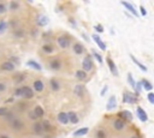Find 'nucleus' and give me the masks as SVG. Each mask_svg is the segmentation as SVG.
<instances>
[{
	"label": "nucleus",
	"instance_id": "obj_10",
	"mask_svg": "<svg viewBox=\"0 0 154 138\" xmlns=\"http://www.w3.org/2000/svg\"><path fill=\"white\" fill-rule=\"evenodd\" d=\"M74 94L77 97H79V99H82V97L84 96V94H86V87L83 84H77V85H75Z\"/></svg>",
	"mask_w": 154,
	"mask_h": 138
},
{
	"label": "nucleus",
	"instance_id": "obj_3",
	"mask_svg": "<svg viewBox=\"0 0 154 138\" xmlns=\"http://www.w3.org/2000/svg\"><path fill=\"white\" fill-rule=\"evenodd\" d=\"M139 100V96L136 94H133L130 91H124L123 94V102L124 103H130V104H135Z\"/></svg>",
	"mask_w": 154,
	"mask_h": 138
},
{
	"label": "nucleus",
	"instance_id": "obj_16",
	"mask_svg": "<svg viewBox=\"0 0 154 138\" xmlns=\"http://www.w3.org/2000/svg\"><path fill=\"white\" fill-rule=\"evenodd\" d=\"M57 119H58L59 124H61V125H68V124H69L68 113H65V112H60L59 114L57 115Z\"/></svg>",
	"mask_w": 154,
	"mask_h": 138
},
{
	"label": "nucleus",
	"instance_id": "obj_12",
	"mask_svg": "<svg viewBox=\"0 0 154 138\" xmlns=\"http://www.w3.org/2000/svg\"><path fill=\"white\" fill-rule=\"evenodd\" d=\"M136 113H137V118L140 119V121H142V123H146V121H148V115L147 113L144 112V109L142 107H137L136 108Z\"/></svg>",
	"mask_w": 154,
	"mask_h": 138
},
{
	"label": "nucleus",
	"instance_id": "obj_45",
	"mask_svg": "<svg viewBox=\"0 0 154 138\" xmlns=\"http://www.w3.org/2000/svg\"><path fill=\"white\" fill-rule=\"evenodd\" d=\"M94 29L98 32H104V28H102L101 24H96V25H94Z\"/></svg>",
	"mask_w": 154,
	"mask_h": 138
},
{
	"label": "nucleus",
	"instance_id": "obj_29",
	"mask_svg": "<svg viewBox=\"0 0 154 138\" xmlns=\"http://www.w3.org/2000/svg\"><path fill=\"white\" fill-rule=\"evenodd\" d=\"M33 112L35 113V115H36L37 118H42V117L45 115V111H44V108H42L41 106H36V107L34 108Z\"/></svg>",
	"mask_w": 154,
	"mask_h": 138
},
{
	"label": "nucleus",
	"instance_id": "obj_36",
	"mask_svg": "<svg viewBox=\"0 0 154 138\" xmlns=\"http://www.w3.org/2000/svg\"><path fill=\"white\" fill-rule=\"evenodd\" d=\"M128 83L130 84V87L135 90V85H136V82L134 80V78H133V76H131V73H128Z\"/></svg>",
	"mask_w": 154,
	"mask_h": 138
},
{
	"label": "nucleus",
	"instance_id": "obj_19",
	"mask_svg": "<svg viewBox=\"0 0 154 138\" xmlns=\"http://www.w3.org/2000/svg\"><path fill=\"white\" fill-rule=\"evenodd\" d=\"M50 67H51V70H54V71H58V70H60L61 69V61H60V59H52L51 61H50Z\"/></svg>",
	"mask_w": 154,
	"mask_h": 138
},
{
	"label": "nucleus",
	"instance_id": "obj_30",
	"mask_svg": "<svg viewBox=\"0 0 154 138\" xmlns=\"http://www.w3.org/2000/svg\"><path fill=\"white\" fill-rule=\"evenodd\" d=\"M141 83H142V89H144V90L151 91L152 89H153L152 83H151V82H148L147 79H142V80H141Z\"/></svg>",
	"mask_w": 154,
	"mask_h": 138
},
{
	"label": "nucleus",
	"instance_id": "obj_42",
	"mask_svg": "<svg viewBox=\"0 0 154 138\" xmlns=\"http://www.w3.org/2000/svg\"><path fill=\"white\" fill-rule=\"evenodd\" d=\"M5 118H6L7 120H10V121H12V120H15V119H16V117L13 115V113H11V112L7 113V114L5 115Z\"/></svg>",
	"mask_w": 154,
	"mask_h": 138
},
{
	"label": "nucleus",
	"instance_id": "obj_49",
	"mask_svg": "<svg viewBox=\"0 0 154 138\" xmlns=\"http://www.w3.org/2000/svg\"><path fill=\"white\" fill-rule=\"evenodd\" d=\"M107 89H108V87H107V85H105V87L102 88V90H101V93H100V95H101V96H104L105 94H106V91H107Z\"/></svg>",
	"mask_w": 154,
	"mask_h": 138
},
{
	"label": "nucleus",
	"instance_id": "obj_53",
	"mask_svg": "<svg viewBox=\"0 0 154 138\" xmlns=\"http://www.w3.org/2000/svg\"><path fill=\"white\" fill-rule=\"evenodd\" d=\"M130 138H140V137H139V136H136V135H135V136H131Z\"/></svg>",
	"mask_w": 154,
	"mask_h": 138
},
{
	"label": "nucleus",
	"instance_id": "obj_41",
	"mask_svg": "<svg viewBox=\"0 0 154 138\" xmlns=\"http://www.w3.org/2000/svg\"><path fill=\"white\" fill-rule=\"evenodd\" d=\"M147 100H148L149 103L154 104V93H148V95H147Z\"/></svg>",
	"mask_w": 154,
	"mask_h": 138
},
{
	"label": "nucleus",
	"instance_id": "obj_15",
	"mask_svg": "<svg viewBox=\"0 0 154 138\" xmlns=\"http://www.w3.org/2000/svg\"><path fill=\"white\" fill-rule=\"evenodd\" d=\"M92 37H93V40L95 41V43L99 46V48H100L101 51H106V45H105V42L100 38V36L98 34H93Z\"/></svg>",
	"mask_w": 154,
	"mask_h": 138
},
{
	"label": "nucleus",
	"instance_id": "obj_26",
	"mask_svg": "<svg viewBox=\"0 0 154 138\" xmlns=\"http://www.w3.org/2000/svg\"><path fill=\"white\" fill-rule=\"evenodd\" d=\"M54 49H55L54 46L51 45V43H46V45L42 46V52L46 53V54H52L54 52Z\"/></svg>",
	"mask_w": 154,
	"mask_h": 138
},
{
	"label": "nucleus",
	"instance_id": "obj_39",
	"mask_svg": "<svg viewBox=\"0 0 154 138\" xmlns=\"http://www.w3.org/2000/svg\"><path fill=\"white\" fill-rule=\"evenodd\" d=\"M93 55L95 56V59L98 60V62H100V64H102V56L98 53V52H95V51H93Z\"/></svg>",
	"mask_w": 154,
	"mask_h": 138
},
{
	"label": "nucleus",
	"instance_id": "obj_11",
	"mask_svg": "<svg viewBox=\"0 0 154 138\" xmlns=\"http://www.w3.org/2000/svg\"><path fill=\"white\" fill-rule=\"evenodd\" d=\"M126 127V123L125 121H123L122 119H116L115 121H113V128L116 130V131H123V130Z\"/></svg>",
	"mask_w": 154,
	"mask_h": 138
},
{
	"label": "nucleus",
	"instance_id": "obj_17",
	"mask_svg": "<svg viewBox=\"0 0 154 138\" xmlns=\"http://www.w3.org/2000/svg\"><path fill=\"white\" fill-rule=\"evenodd\" d=\"M36 24H37L39 27H41V28L46 27L47 24H48V17H47V16H44V14L37 16V18H36Z\"/></svg>",
	"mask_w": 154,
	"mask_h": 138
},
{
	"label": "nucleus",
	"instance_id": "obj_40",
	"mask_svg": "<svg viewBox=\"0 0 154 138\" xmlns=\"http://www.w3.org/2000/svg\"><path fill=\"white\" fill-rule=\"evenodd\" d=\"M7 113H9L7 107H0V117H5Z\"/></svg>",
	"mask_w": 154,
	"mask_h": 138
},
{
	"label": "nucleus",
	"instance_id": "obj_7",
	"mask_svg": "<svg viewBox=\"0 0 154 138\" xmlns=\"http://www.w3.org/2000/svg\"><path fill=\"white\" fill-rule=\"evenodd\" d=\"M72 51H74V53L76 55H82L84 54L86 52V48L82 43H79V42H75L74 45H72Z\"/></svg>",
	"mask_w": 154,
	"mask_h": 138
},
{
	"label": "nucleus",
	"instance_id": "obj_38",
	"mask_svg": "<svg viewBox=\"0 0 154 138\" xmlns=\"http://www.w3.org/2000/svg\"><path fill=\"white\" fill-rule=\"evenodd\" d=\"M7 12V5L5 3H0V14H4Z\"/></svg>",
	"mask_w": 154,
	"mask_h": 138
},
{
	"label": "nucleus",
	"instance_id": "obj_8",
	"mask_svg": "<svg viewBox=\"0 0 154 138\" xmlns=\"http://www.w3.org/2000/svg\"><path fill=\"white\" fill-rule=\"evenodd\" d=\"M33 90H35L36 93H42L45 90V83L41 79H36L33 82Z\"/></svg>",
	"mask_w": 154,
	"mask_h": 138
},
{
	"label": "nucleus",
	"instance_id": "obj_18",
	"mask_svg": "<svg viewBox=\"0 0 154 138\" xmlns=\"http://www.w3.org/2000/svg\"><path fill=\"white\" fill-rule=\"evenodd\" d=\"M117 107V99H116V96L115 95H112L108 101H107V104H106V111H112L113 108H116Z\"/></svg>",
	"mask_w": 154,
	"mask_h": 138
},
{
	"label": "nucleus",
	"instance_id": "obj_23",
	"mask_svg": "<svg viewBox=\"0 0 154 138\" xmlns=\"http://www.w3.org/2000/svg\"><path fill=\"white\" fill-rule=\"evenodd\" d=\"M68 118H69V123H71V124H77L78 121H79L78 115L76 114L75 112H72V111L68 113Z\"/></svg>",
	"mask_w": 154,
	"mask_h": 138
},
{
	"label": "nucleus",
	"instance_id": "obj_31",
	"mask_svg": "<svg viewBox=\"0 0 154 138\" xmlns=\"http://www.w3.org/2000/svg\"><path fill=\"white\" fill-rule=\"evenodd\" d=\"M19 7H21V5H19V3L18 1H11L10 4H9V7H7V9H9L10 11H18L19 10Z\"/></svg>",
	"mask_w": 154,
	"mask_h": 138
},
{
	"label": "nucleus",
	"instance_id": "obj_6",
	"mask_svg": "<svg viewBox=\"0 0 154 138\" xmlns=\"http://www.w3.org/2000/svg\"><path fill=\"white\" fill-rule=\"evenodd\" d=\"M11 127L15 130V131H21V130H23L24 127H26V125H24V123L21 119L16 118L15 120L11 121Z\"/></svg>",
	"mask_w": 154,
	"mask_h": 138
},
{
	"label": "nucleus",
	"instance_id": "obj_50",
	"mask_svg": "<svg viewBox=\"0 0 154 138\" xmlns=\"http://www.w3.org/2000/svg\"><path fill=\"white\" fill-rule=\"evenodd\" d=\"M37 32H39L37 29H33V30H31V35H33V36H36V35H37Z\"/></svg>",
	"mask_w": 154,
	"mask_h": 138
},
{
	"label": "nucleus",
	"instance_id": "obj_21",
	"mask_svg": "<svg viewBox=\"0 0 154 138\" xmlns=\"http://www.w3.org/2000/svg\"><path fill=\"white\" fill-rule=\"evenodd\" d=\"M50 87L52 89V91H59L60 88H61V84L55 78H51L50 79Z\"/></svg>",
	"mask_w": 154,
	"mask_h": 138
},
{
	"label": "nucleus",
	"instance_id": "obj_13",
	"mask_svg": "<svg viewBox=\"0 0 154 138\" xmlns=\"http://www.w3.org/2000/svg\"><path fill=\"white\" fill-rule=\"evenodd\" d=\"M16 67L17 66H15V65L12 62H10L9 60L1 62V65H0V69H1L3 71H6V72H13L16 70Z\"/></svg>",
	"mask_w": 154,
	"mask_h": 138
},
{
	"label": "nucleus",
	"instance_id": "obj_2",
	"mask_svg": "<svg viewBox=\"0 0 154 138\" xmlns=\"http://www.w3.org/2000/svg\"><path fill=\"white\" fill-rule=\"evenodd\" d=\"M21 97H23V99L26 100H30L34 97V90L31 87H28V85H23L21 87Z\"/></svg>",
	"mask_w": 154,
	"mask_h": 138
},
{
	"label": "nucleus",
	"instance_id": "obj_20",
	"mask_svg": "<svg viewBox=\"0 0 154 138\" xmlns=\"http://www.w3.org/2000/svg\"><path fill=\"white\" fill-rule=\"evenodd\" d=\"M33 131L36 136H42L44 133V128H42V125L41 123H39V121H35L33 124Z\"/></svg>",
	"mask_w": 154,
	"mask_h": 138
},
{
	"label": "nucleus",
	"instance_id": "obj_35",
	"mask_svg": "<svg viewBox=\"0 0 154 138\" xmlns=\"http://www.w3.org/2000/svg\"><path fill=\"white\" fill-rule=\"evenodd\" d=\"M7 27H9L7 22H5V21H0V35L4 34L5 30L7 29Z\"/></svg>",
	"mask_w": 154,
	"mask_h": 138
},
{
	"label": "nucleus",
	"instance_id": "obj_22",
	"mask_svg": "<svg viewBox=\"0 0 154 138\" xmlns=\"http://www.w3.org/2000/svg\"><path fill=\"white\" fill-rule=\"evenodd\" d=\"M27 65L29 67H31V69H34V70H36V71H42V66L40 65L37 61H35L34 59H30V60H28L27 61Z\"/></svg>",
	"mask_w": 154,
	"mask_h": 138
},
{
	"label": "nucleus",
	"instance_id": "obj_44",
	"mask_svg": "<svg viewBox=\"0 0 154 138\" xmlns=\"http://www.w3.org/2000/svg\"><path fill=\"white\" fill-rule=\"evenodd\" d=\"M7 90V85L5 83H1L0 82V93H5Z\"/></svg>",
	"mask_w": 154,
	"mask_h": 138
},
{
	"label": "nucleus",
	"instance_id": "obj_52",
	"mask_svg": "<svg viewBox=\"0 0 154 138\" xmlns=\"http://www.w3.org/2000/svg\"><path fill=\"white\" fill-rule=\"evenodd\" d=\"M0 138H10L7 135H0Z\"/></svg>",
	"mask_w": 154,
	"mask_h": 138
},
{
	"label": "nucleus",
	"instance_id": "obj_46",
	"mask_svg": "<svg viewBox=\"0 0 154 138\" xmlns=\"http://www.w3.org/2000/svg\"><path fill=\"white\" fill-rule=\"evenodd\" d=\"M29 119H31V120H36L37 119V117L35 115V113L31 111V112H29Z\"/></svg>",
	"mask_w": 154,
	"mask_h": 138
},
{
	"label": "nucleus",
	"instance_id": "obj_25",
	"mask_svg": "<svg viewBox=\"0 0 154 138\" xmlns=\"http://www.w3.org/2000/svg\"><path fill=\"white\" fill-rule=\"evenodd\" d=\"M89 132V128L88 127H82V128H78L74 132V137H82L86 136Z\"/></svg>",
	"mask_w": 154,
	"mask_h": 138
},
{
	"label": "nucleus",
	"instance_id": "obj_5",
	"mask_svg": "<svg viewBox=\"0 0 154 138\" xmlns=\"http://www.w3.org/2000/svg\"><path fill=\"white\" fill-rule=\"evenodd\" d=\"M106 62H107V66H108V69L111 71V73L115 76V77H118V69L116 66L115 61H113V59L111 58V55H108L107 58H106Z\"/></svg>",
	"mask_w": 154,
	"mask_h": 138
},
{
	"label": "nucleus",
	"instance_id": "obj_48",
	"mask_svg": "<svg viewBox=\"0 0 154 138\" xmlns=\"http://www.w3.org/2000/svg\"><path fill=\"white\" fill-rule=\"evenodd\" d=\"M140 11H141L142 16H147V11H146V9H144L143 6H140Z\"/></svg>",
	"mask_w": 154,
	"mask_h": 138
},
{
	"label": "nucleus",
	"instance_id": "obj_4",
	"mask_svg": "<svg viewBox=\"0 0 154 138\" xmlns=\"http://www.w3.org/2000/svg\"><path fill=\"white\" fill-rule=\"evenodd\" d=\"M57 42H58V46L61 49H68V48H70V45H71L70 38L66 36H59L57 38Z\"/></svg>",
	"mask_w": 154,
	"mask_h": 138
},
{
	"label": "nucleus",
	"instance_id": "obj_24",
	"mask_svg": "<svg viewBox=\"0 0 154 138\" xmlns=\"http://www.w3.org/2000/svg\"><path fill=\"white\" fill-rule=\"evenodd\" d=\"M41 125H42V128H44V132H51L53 130V125H51V123L48 120H42Z\"/></svg>",
	"mask_w": 154,
	"mask_h": 138
},
{
	"label": "nucleus",
	"instance_id": "obj_32",
	"mask_svg": "<svg viewBox=\"0 0 154 138\" xmlns=\"http://www.w3.org/2000/svg\"><path fill=\"white\" fill-rule=\"evenodd\" d=\"M95 137L96 138H107V133H106V131H105V130L99 128L98 131L95 132Z\"/></svg>",
	"mask_w": 154,
	"mask_h": 138
},
{
	"label": "nucleus",
	"instance_id": "obj_33",
	"mask_svg": "<svg viewBox=\"0 0 154 138\" xmlns=\"http://www.w3.org/2000/svg\"><path fill=\"white\" fill-rule=\"evenodd\" d=\"M13 35L17 37V38H22V37H24V35H26V32H24L23 29L18 28V29H16V30L13 31Z\"/></svg>",
	"mask_w": 154,
	"mask_h": 138
},
{
	"label": "nucleus",
	"instance_id": "obj_14",
	"mask_svg": "<svg viewBox=\"0 0 154 138\" xmlns=\"http://www.w3.org/2000/svg\"><path fill=\"white\" fill-rule=\"evenodd\" d=\"M118 115H119V119L125 121V123L133 120V114H131V112H129V111H122Z\"/></svg>",
	"mask_w": 154,
	"mask_h": 138
},
{
	"label": "nucleus",
	"instance_id": "obj_43",
	"mask_svg": "<svg viewBox=\"0 0 154 138\" xmlns=\"http://www.w3.org/2000/svg\"><path fill=\"white\" fill-rule=\"evenodd\" d=\"M21 88H17V89H15V91H13V97H21Z\"/></svg>",
	"mask_w": 154,
	"mask_h": 138
},
{
	"label": "nucleus",
	"instance_id": "obj_9",
	"mask_svg": "<svg viewBox=\"0 0 154 138\" xmlns=\"http://www.w3.org/2000/svg\"><path fill=\"white\" fill-rule=\"evenodd\" d=\"M120 4L123 5V6L125 7V9H126L129 12H130L133 16H135V17H140V13L137 12V10H136L135 7H134V5H131L130 3H128V1H122Z\"/></svg>",
	"mask_w": 154,
	"mask_h": 138
},
{
	"label": "nucleus",
	"instance_id": "obj_27",
	"mask_svg": "<svg viewBox=\"0 0 154 138\" xmlns=\"http://www.w3.org/2000/svg\"><path fill=\"white\" fill-rule=\"evenodd\" d=\"M75 77H76L78 80H86V79H87V73H86L83 70H77L76 73H75Z\"/></svg>",
	"mask_w": 154,
	"mask_h": 138
},
{
	"label": "nucleus",
	"instance_id": "obj_28",
	"mask_svg": "<svg viewBox=\"0 0 154 138\" xmlns=\"http://www.w3.org/2000/svg\"><path fill=\"white\" fill-rule=\"evenodd\" d=\"M130 58H131V60H133V61H134V62H135V64H136L137 66H139V67H140V69H141V70H142L143 72H147V71H148V69L146 67V66H144V65H143L142 62H140L139 60H137V59L135 58V56H134L133 54H130Z\"/></svg>",
	"mask_w": 154,
	"mask_h": 138
},
{
	"label": "nucleus",
	"instance_id": "obj_47",
	"mask_svg": "<svg viewBox=\"0 0 154 138\" xmlns=\"http://www.w3.org/2000/svg\"><path fill=\"white\" fill-rule=\"evenodd\" d=\"M69 23H70V25H72L74 28H76V27H77V24H76V22H75V19H74V18H69Z\"/></svg>",
	"mask_w": 154,
	"mask_h": 138
},
{
	"label": "nucleus",
	"instance_id": "obj_37",
	"mask_svg": "<svg viewBox=\"0 0 154 138\" xmlns=\"http://www.w3.org/2000/svg\"><path fill=\"white\" fill-rule=\"evenodd\" d=\"M9 61H10V62H12V64L15 65V66H18V65L21 64V61H19V58H18V56H10Z\"/></svg>",
	"mask_w": 154,
	"mask_h": 138
},
{
	"label": "nucleus",
	"instance_id": "obj_1",
	"mask_svg": "<svg viewBox=\"0 0 154 138\" xmlns=\"http://www.w3.org/2000/svg\"><path fill=\"white\" fill-rule=\"evenodd\" d=\"M94 69V64H93V58L90 55H86V58L82 61V70L88 73V72H92Z\"/></svg>",
	"mask_w": 154,
	"mask_h": 138
},
{
	"label": "nucleus",
	"instance_id": "obj_51",
	"mask_svg": "<svg viewBox=\"0 0 154 138\" xmlns=\"http://www.w3.org/2000/svg\"><path fill=\"white\" fill-rule=\"evenodd\" d=\"M82 36H83V38L86 40V41H87V42L89 41V38H88V36H87V34H84V32H82Z\"/></svg>",
	"mask_w": 154,
	"mask_h": 138
},
{
	"label": "nucleus",
	"instance_id": "obj_34",
	"mask_svg": "<svg viewBox=\"0 0 154 138\" xmlns=\"http://www.w3.org/2000/svg\"><path fill=\"white\" fill-rule=\"evenodd\" d=\"M24 79H26V75H24V73H18V75H16L13 77V80L16 83H21V82H23Z\"/></svg>",
	"mask_w": 154,
	"mask_h": 138
}]
</instances>
